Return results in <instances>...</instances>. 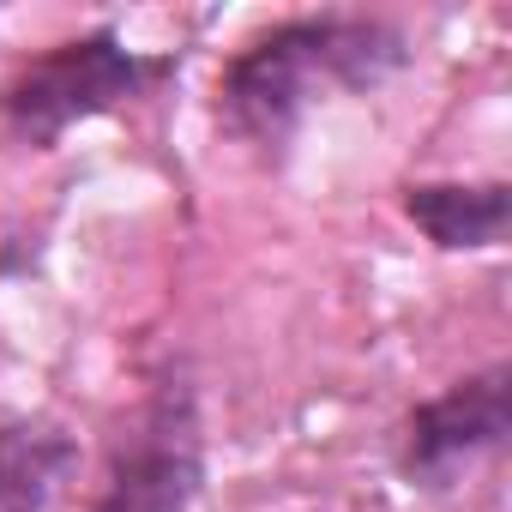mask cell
<instances>
[{"label":"cell","mask_w":512,"mask_h":512,"mask_svg":"<svg viewBox=\"0 0 512 512\" xmlns=\"http://www.w3.org/2000/svg\"><path fill=\"white\" fill-rule=\"evenodd\" d=\"M410 49L386 19L368 13H320V19H290L253 37L217 85V109L235 139L278 151L302 109L338 85V91H380L392 73H404Z\"/></svg>","instance_id":"obj_1"},{"label":"cell","mask_w":512,"mask_h":512,"mask_svg":"<svg viewBox=\"0 0 512 512\" xmlns=\"http://www.w3.org/2000/svg\"><path fill=\"white\" fill-rule=\"evenodd\" d=\"M157 67L145 55H133L115 31H91V37H73L49 55H37L7 91H0V115L7 127L31 145H55L67 127L91 121V115H109L115 103L139 97L145 79Z\"/></svg>","instance_id":"obj_2"},{"label":"cell","mask_w":512,"mask_h":512,"mask_svg":"<svg viewBox=\"0 0 512 512\" xmlns=\"http://www.w3.org/2000/svg\"><path fill=\"white\" fill-rule=\"evenodd\" d=\"M205 476L199 404L187 380H163L109 452V476L91 512H193Z\"/></svg>","instance_id":"obj_3"},{"label":"cell","mask_w":512,"mask_h":512,"mask_svg":"<svg viewBox=\"0 0 512 512\" xmlns=\"http://www.w3.org/2000/svg\"><path fill=\"white\" fill-rule=\"evenodd\" d=\"M512 434V368L494 362L470 380H452L404 422V470L422 488H452L464 470L494 458Z\"/></svg>","instance_id":"obj_4"},{"label":"cell","mask_w":512,"mask_h":512,"mask_svg":"<svg viewBox=\"0 0 512 512\" xmlns=\"http://www.w3.org/2000/svg\"><path fill=\"white\" fill-rule=\"evenodd\" d=\"M79 470V440L55 422L0 428V512H55Z\"/></svg>","instance_id":"obj_5"},{"label":"cell","mask_w":512,"mask_h":512,"mask_svg":"<svg viewBox=\"0 0 512 512\" xmlns=\"http://www.w3.org/2000/svg\"><path fill=\"white\" fill-rule=\"evenodd\" d=\"M404 211L434 247H500L512 223V187L506 181H422L404 193Z\"/></svg>","instance_id":"obj_6"}]
</instances>
